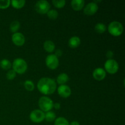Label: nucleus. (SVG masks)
Listing matches in <instances>:
<instances>
[{"label":"nucleus","mask_w":125,"mask_h":125,"mask_svg":"<svg viewBox=\"0 0 125 125\" xmlns=\"http://www.w3.org/2000/svg\"><path fill=\"white\" fill-rule=\"evenodd\" d=\"M26 3V1L24 0H12L10 1V4L13 7L16 9H21L24 6Z\"/></svg>","instance_id":"f3484780"},{"label":"nucleus","mask_w":125,"mask_h":125,"mask_svg":"<svg viewBox=\"0 0 125 125\" xmlns=\"http://www.w3.org/2000/svg\"><path fill=\"white\" fill-rule=\"evenodd\" d=\"M54 55L57 56V57H60V56H61L62 55V51L61 50H59V49H58V50H57L56 51Z\"/></svg>","instance_id":"c85d7f7f"},{"label":"nucleus","mask_w":125,"mask_h":125,"mask_svg":"<svg viewBox=\"0 0 125 125\" xmlns=\"http://www.w3.org/2000/svg\"><path fill=\"white\" fill-rule=\"evenodd\" d=\"M52 2L55 7L57 8H62L65 6L66 1L65 0H53Z\"/></svg>","instance_id":"393cba45"},{"label":"nucleus","mask_w":125,"mask_h":125,"mask_svg":"<svg viewBox=\"0 0 125 125\" xmlns=\"http://www.w3.org/2000/svg\"><path fill=\"white\" fill-rule=\"evenodd\" d=\"M46 13L48 18L51 20H56L58 17V12L54 9L50 10Z\"/></svg>","instance_id":"5701e85b"},{"label":"nucleus","mask_w":125,"mask_h":125,"mask_svg":"<svg viewBox=\"0 0 125 125\" xmlns=\"http://www.w3.org/2000/svg\"><path fill=\"white\" fill-rule=\"evenodd\" d=\"M69 80V77L66 73H62L59 74L57 78V82L60 85H63Z\"/></svg>","instance_id":"dca6fc26"},{"label":"nucleus","mask_w":125,"mask_h":125,"mask_svg":"<svg viewBox=\"0 0 125 125\" xmlns=\"http://www.w3.org/2000/svg\"><path fill=\"white\" fill-rule=\"evenodd\" d=\"M93 76L98 81L103 80L106 76V72L103 68H97L94 70L93 72Z\"/></svg>","instance_id":"f8f14e48"},{"label":"nucleus","mask_w":125,"mask_h":125,"mask_svg":"<svg viewBox=\"0 0 125 125\" xmlns=\"http://www.w3.org/2000/svg\"><path fill=\"white\" fill-rule=\"evenodd\" d=\"M39 91L44 95H51L56 90V83L54 79L50 78H42L37 83Z\"/></svg>","instance_id":"f257e3e1"},{"label":"nucleus","mask_w":125,"mask_h":125,"mask_svg":"<svg viewBox=\"0 0 125 125\" xmlns=\"http://www.w3.org/2000/svg\"><path fill=\"white\" fill-rule=\"evenodd\" d=\"M98 10V6L95 2L88 3L84 8V13L87 15H93Z\"/></svg>","instance_id":"1a4fd4ad"},{"label":"nucleus","mask_w":125,"mask_h":125,"mask_svg":"<svg viewBox=\"0 0 125 125\" xmlns=\"http://www.w3.org/2000/svg\"><path fill=\"white\" fill-rule=\"evenodd\" d=\"M50 4L46 0H39L35 5V9L38 13L41 14L46 13L50 10Z\"/></svg>","instance_id":"39448f33"},{"label":"nucleus","mask_w":125,"mask_h":125,"mask_svg":"<svg viewBox=\"0 0 125 125\" xmlns=\"http://www.w3.org/2000/svg\"><path fill=\"white\" fill-rule=\"evenodd\" d=\"M53 104L52 100L47 96H42L39 100V106L43 112H47L51 111L53 107Z\"/></svg>","instance_id":"20e7f679"},{"label":"nucleus","mask_w":125,"mask_h":125,"mask_svg":"<svg viewBox=\"0 0 125 125\" xmlns=\"http://www.w3.org/2000/svg\"><path fill=\"white\" fill-rule=\"evenodd\" d=\"M85 1L84 0H72L71 2V6L73 10L76 11H79L84 7Z\"/></svg>","instance_id":"ddd939ff"},{"label":"nucleus","mask_w":125,"mask_h":125,"mask_svg":"<svg viewBox=\"0 0 125 125\" xmlns=\"http://www.w3.org/2000/svg\"><path fill=\"white\" fill-rule=\"evenodd\" d=\"M43 48L47 52H52L55 50V44L51 40H46L44 42Z\"/></svg>","instance_id":"2eb2a0df"},{"label":"nucleus","mask_w":125,"mask_h":125,"mask_svg":"<svg viewBox=\"0 0 125 125\" xmlns=\"http://www.w3.org/2000/svg\"><path fill=\"white\" fill-rule=\"evenodd\" d=\"M10 5V0H0V9H6Z\"/></svg>","instance_id":"bb28decb"},{"label":"nucleus","mask_w":125,"mask_h":125,"mask_svg":"<svg viewBox=\"0 0 125 125\" xmlns=\"http://www.w3.org/2000/svg\"><path fill=\"white\" fill-rule=\"evenodd\" d=\"M12 40L13 43L17 46H22L25 42V37L22 33L17 32L13 33L12 35Z\"/></svg>","instance_id":"9d476101"},{"label":"nucleus","mask_w":125,"mask_h":125,"mask_svg":"<svg viewBox=\"0 0 125 125\" xmlns=\"http://www.w3.org/2000/svg\"><path fill=\"white\" fill-rule=\"evenodd\" d=\"M95 30L99 34H103L106 31V26L103 23H98L95 25Z\"/></svg>","instance_id":"6ab92c4d"},{"label":"nucleus","mask_w":125,"mask_h":125,"mask_svg":"<svg viewBox=\"0 0 125 125\" xmlns=\"http://www.w3.org/2000/svg\"><path fill=\"white\" fill-rule=\"evenodd\" d=\"M17 76V73L13 70H10L6 74V78L9 80H13Z\"/></svg>","instance_id":"a878e982"},{"label":"nucleus","mask_w":125,"mask_h":125,"mask_svg":"<svg viewBox=\"0 0 125 125\" xmlns=\"http://www.w3.org/2000/svg\"><path fill=\"white\" fill-rule=\"evenodd\" d=\"M106 55V57L108 58V59H112V57H114L113 51H111V50H109V51H107Z\"/></svg>","instance_id":"cd10ccee"},{"label":"nucleus","mask_w":125,"mask_h":125,"mask_svg":"<svg viewBox=\"0 0 125 125\" xmlns=\"http://www.w3.org/2000/svg\"><path fill=\"white\" fill-rule=\"evenodd\" d=\"M13 70L18 74H23L28 69V65L26 62L21 58H17L13 61L12 63Z\"/></svg>","instance_id":"f03ea898"},{"label":"nucleus","mask_w":125,"mask_h":125,"mask_svg":"<svg viewBox=\"0 0 125 125\" xmlns=\"http://www.w3.org/2000/svg\"><path fill=\"white\" fill-rule=\"evenodd\" d=\"M20 28V23L17 20L12 21L10 24V30L12 32H17V31L19 30Z\"/></svg>","instance_id":"a211bd4d"},{"label":"nucleus","mask_w":125,"mask_h":125,"mask_svg":"<svg viewBox=\"0 0 125 125\" xmlns=\"http://www.w3.org/2000/svg\"><path fill=\"white\" fill-rule=\"evenodd\" d=\"M105 71L110 74H115L117 73L119 68L118 62L114 59H107L104 63Z\"/></svg>","instance_id":"423d86ee"},{"label":"nucleus","mask_w":125,"mask_h":125,"mask_svg":"<svg viewBox=\"0 0 125 125\" xmlns=\"http://www.w3.org/2000/svg\"><path fill=\"white\" fill-rule=\"evenodd\" d=\"M45 63L49 68L51 70H55L58 67L59 61L57 56H55L54 54H49L46 57Z\"/></svg>","instance_id":"0eeeda50"},{"label":"nucleus","mask_w":125,"mask_h":125,"mask_svg":"<svg viewBox=\"0 0 125 125\" xmlns=\"http://www.w3.org/2000/svg\"><path fill=\"white\" fill-rule=\"evenodd\" d=\"M69 124L68 121L64 117H58L54 120V125H69Z\"/></svg>","instance_id":"4be33fe9"},{"label":"nucleus","mask_w":125,"mask_h":125,"mask_svg":"<svg viewBox=\"0 0 125 125\" xmlns=\"http://www.w3.org/2000/svg\"><path fill=\"white\" fill-rule=\"evenodd\" d=\"M53 107L56 109H59L61 108V104L59 103H54L53 104Z\"/></svg>","instance_id":"c756f323"},{"label":"nucleus","mask_w":125,"mask_h":125,"mask_svg":"<svg viewBox=\"0 0 125 125\" xmlns=\"http://www.w3.org/2000/svg\"><path fill=\"white\" fill-rule=\"evenodd\" d=\"M56 114L52 111H48L45 114V119L47 122H51L56 120Z\"/></svg>","instance_id":"aec40b11"},{"label":"nucleus","mask_w":125,"mask_h":125,"mask_svg":"<svg viewBox=\"0 0 125 125\" xmlns=\"http://www.w3.org/2000/svg\"><path fill=\"white\" fill-rule=\"evenodd\" d=\"M0 67L4 70H9L12 67V63L9 60L4 59L0 62Z\"/></svg>","instance_id":"412c9836"},{"label":"nucleus","mask_w":125,"mask_h":125,"mask_svg":"<svg viewBox=\"0 0 125 125\" xmlns=\"http://www.w3.org/2000/svg\"><path fill=\"white\" fill-rule=\"evenodd\" d=\"M108 31L114 36H120L123 32V26L120 22L114 21L108 26Z\"/></svg>","instance_id":"7ed1b4c3"},{"label":"nucleus","mask_w":125,"mask_h":125,"mask_svg":"<svg viewBox=\"0 0 125 125\" xmlns=\"http://www.w3.org/2000/svg\"><path fill=\"white\" fill-rule=\"evenodd\" d=\"M81 44V39L78 36H73L68 40V45L72 48H76Z\"/></svg>","instance_id":"4468645a"},{"label":"nucleus","mask_w":125,"mask_h":125,"mask_svg":"<svg viewBox=\"0 0 125 125\" xmlns=\"http://www.w3.org/2000/svg\"><path fill=\"white\" fill-rule=\"evenodd\" d=\"M24 86L28 91H32L34 89V84L32 81L26 80L24 83Z\"/></svg>","instance_id":"b1692460"},{"label":"nucleus","mask_w":125,"mask_h":125,"mask_svg":"<svg viewBox=\"0 0 125 125\" xmlns=\"http://www.w3.org/2000/svg\"><path fill=\"white\" fill-rule=\"evenodd\" d=\"M69 125H80L79 123L77 121H73L72 123H70L69 124Z\"/></svg>","instance_id":"7c9ffc66"},{"label":"nucleus","mask_w":125,"mask_h":125,"mask_svg":"<svg viewBox=\"0 0 125 125\" xmlns=\"http://www.w3.org/2000/svg\"><path fill=\"white\" fill-rule=\"evenodd\" d=\"M29 118L34 123H40L45 120V113L40 109H35L31 112Z\"/></svg>","instance_id":"6e6552de"},{"label":"nucleus","mask_w":125,"mask_h":125,"mask_svg":"<svg viewBox=\"0 0 125 125\" xmlns=\"http://www.w3.org/2000/svg\"><path fill=\"white\" fill-rule=\"evenodd\" d=\"M57 92L61 97L66 98L70 96L72 94V90L68 85L63 84L61 85L57 88Z\"/></svg>","instance_id":"9b49d317"}]
</instances>
